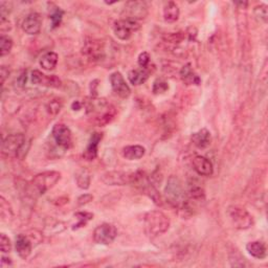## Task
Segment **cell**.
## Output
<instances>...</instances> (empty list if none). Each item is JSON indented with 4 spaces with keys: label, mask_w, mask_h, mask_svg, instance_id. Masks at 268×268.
<instances>
[{
    "label": "cell",
    "mask_w": 268,
    "mask_h": 268,
    "mask_svg": "<svg viewBox=\"0 0 268 268\" xmlns=\"http://www.w3.org/2000/svg\"><path fill=\"white\" fill-rule=\"evenodd\" d=\"M61 179V174L57 171H48L36 175L29 182L28 194L33 197H39L48 192Z\"/></svg>",
    "instance_id": "6da1fadb"
},
{
    "label": "cell",
    "mask_w": 268,
    "mask_h": 268,
    "mask_svg": "<svg viewBox=\"0 0 268 268\" xmlns=\"http://www.w3.org/2000/svg\"><path fill=\"white\" fill-rule=\"evenodd\" d=\"M170 219L163 212L152 211L145 215V231L150 237H158L164 235L170 227Z\"/></svg>",
    "instance_id": "7a4b0ae2"
},
{
    "label": "cell",
    "mask_w": 268,
    "mask_h": 268,
    "mask_svg": "<svg viewBox=\"0 0 268 268\" xmlns=\"http://www.w3.org/2000/svg\"><path fill=\"white\" fill-rule=\"evenodd\" d=\"M165 195L167 200L172 205H174L175 208H181L182 204L186 201V193L185 190H183V187L181 185L180 180L175 177V176H171V177L168 179L167 186L165 189Z\"/></svg>",
    "instance_id": "3957f363"
},
{
    "label": "cell",
    "mask_w": 268,
    "mask_h": 268,
    "mask_svg": "<svg viewBox=\"0 0 268 268\" xmlns=\"http://www.w3.org/2000/svg\"><path fill=\"white\" fill-rule=\"evenodd\" d=\"M228 217L233 225L238 229H248L254 224V219L250 214L240 206H231L227 210Z\"/></svg>",
    "instance_id": "277c9868"
},
{
    "label": "cell",
    "mask_w": 268,
    "mask_h": 268,
    "mask_svg": "<svg viewBox=\"0 0 268 268\" xmlns=\"http://www.w3.org/2000/svg\"><path fill=\"white\" fill-rule=\"evenodd\" d=\"M140 28H141V25L139 22L129 18L117 21L113 26L114 34H116V36L119 38V39L124 40V41L129 40L133 35V33L137 32Z\"/></svg>",
    "instance_id": "5b68a950"
},
{
    "label": "cell",
    "mask_w": 268,
    "mask_h": 268,
    "mask_svg": "<svg viewBox=\"0 0 268 268\" xmlns=\"http://www.w3.org/2000/svg\"><path fill=\"white\" fill-rule=\"evenodd\" d=\"M118 236L117 227L110 223H103L96 227L94 232V240L101 245H109Z\"/></svg>",
    "instance_id": "8992f818"
},
{
    "label": "cell",
    "mask_w": 268,
    "mask_h": 268,
    "mask_svg": "<svg viewBox=\"0 0 268 268\" xmlns=\"http://www.w3.org/2000/svg\"><path fill=\"white\" fill-rule=\"evenodd\" d=\"M24 145L25 136L24 134H11L2 143V153L7 156H17Z\"/></svg>",
    "instance_id": "52a82bcc"
},
{
    "label": "cell",
    "mask_w": 268,
    "mask_h": 268,
    "mask_svg": "<svg viewBox=\"0 0 268 268\" xmlns=\"http://www.w3.org/2000/svg\"><path fill=\"white\" fill-rule=\"evenodd\" d=\"M53 140L57 146L62 149H68L72 146L73 135L71 129L64 124H57L53 126L51 131Z\"/></svg>",
    "instance_id": "ba28073f"
},
{
    "label": "cell",
    "mask_w": 268,
    "mask_h": 268,
    "mask_svg": "<svg viewBox=\"0 0 268 268\" xmlns=\"http://www.w3.org/2000/svg\"><path fill=\"white\" fill-rule=\"evenodd\" d=\"M110 83L112 90L116 93L120 97L127 98L130 95H131V89H130L129 85L126 83L124 76L119 72L112 73L110 74Z\"/></svg>",
    "instance_id": "9c48e42d"
},
{
    "label": "cell",
    "mask_w": 268,
    "mask_h": 268,
    "mask_svg": "<svg viewBox=\"0 0 268 268\" xmlns=\"http://www.w3.org/2000/svg\"><path fill=\"white\" fill-rule=\"evenodd\" d=\"M125 13L127 15L126 18L139 20L146 18L148 14V6L143 1H130L125 5Z\"/></svg>",
    "instance_id": "30bf717a"
},
{
    "label": "cell",
    "mask_w": 268,
    "mask_h": 268,
    "mask_svg": "<svg viewBox=\"0 0 268 268\" xmlns=\"http://www.w3.org/2000/svg\"><path fill=\"white\" fill-rule=\"evenodd\" d=\"M102 181L107 186H125L130 183V174L121 171H109L103 174Z\"/></svg>",
    "instance_id": "8fae6325"
},
{
    "label": "cell",
    "mask_w": 268,
    "mask_h": 268,
    "mask_svg": "<svg viewBox=\"0 0 268 268\" xmlns=\"http://www.w3.org/2000/svg\"><path fill=\"white\" fill-rule=\"evenodd\" d=\"M42 26V20L39 14L32 13L27 15L22 22V29L28 35H37L40 33Z\"/></svg>",
    "instance_id": "7c38bea8"
},
{
    "label": "cell",
    "mask_w": 268,
    "mask_h": 268,
    "mask_svg": "<svg viewBox=\"0 0 268 268\" xmlns=\"http://www.w3.org/2000/svg\"><path fill=\"white\" fill-rule=\"evenodd\" d=\"M192 164L194 170L200 176H211L213 174V165L206 157L200 155L195 156L192 160Z\"/></svg>",
    "instance_id": "4fadbf2b"
},
{
    "label": "cell",
    "mask_w": 268,
    "mask_h": 268,
    "mask_svg": "<svg viewBox=\"0 0 268 268\" xmlns=\"http://www.w3.org/2000/svg\"><path fill=\"white\" fill-rule=\"evenodd\" d=\"M15 247L20 258L27 259L32 254V242L25 235H19L15 242Z\"/></svg>",
    "instance_id": "5bb4252c"
},
{
    "label": "cell",
    "mask_w": 268,
    "mask_h": 268,
    "mask_svg": "<svg viewBox=\"0 0 268 268\" xmlns=\"http://www.w3.org/2000/svg\"><path fill=\"white\" fill-rule=\"evenodd\" d=\"M102 137H103L102 133H97V132L91 135L89 143L86 147V150L84 151V154H83L84 158H85L86 160H94L97 156V147H98L99 142L102 141Z\"/></svg>",
    "instance_id": "9a60e30c"
},
{
    "label": "cell",
    "mask_w": 268,
    "mask_h": 268,
    "mask_svg": "<svg viewBox=\"0 0 268 268\" xmlns=\"http://www.w3.org/2000/svg\"><path fill=\"white\" fill-rule=\"evenodd\" d=\"M83 51L87 57L94 61L101 60V58L104 56V49L102 44H99L97 41L87 42L83 49Z\"/></svg>",
    "instance_id": "2e32d148"
},
{
    "label": "cell",
    "mask_w": 268,
    "mask_h": 268,
    "mask_svg": "<svg viewBox=\"0 0 268 268\" xmlns=\"http://www.w3.org/2000/svg\"><path fill=\"white\" fill-rule=\"evenodd\" d=\"M191 140L195 146L199 149H205L211 144V133L208 129H201L191 136Z\"/></svg>",
    "instance_id": "e0dca14e"
},
{
    "label": "cell",
    "mask_w": 268,
    "mask_h": 268,
    "mask_svg": "<svg viewBox=\"0 0 268 268\" xmlns=\"http://www.w3.org/2000/svg\"><path fill=\"white\" fill-rule=\"evenodd\" d=\"M180 78L185 82L187 85H199L200 84V78L198 74L193 71L192 65L190 63L183 65L180 70Z\"/></svg>",
    "instance_id": "ac0fdd59"
},
{
    "label": "cell",
    "mask_w": 268,
    "mask_h": 268,
    "mask_svg": "<svg viewBox=\"0 0 268 268\" xmlns=\"http://www.w3.org/2000/svg\"><path fill=\"white\" fill-rule=\"evenodd\" d=\"M246 250L248 251V254L251 257L259 260L265 259L267 255V249H266L265 244L261 241H252L247 243Z\"/></svg>",
    "instance_id": "d6986e66"
},
{
    "label": "cell",
    "mask_w": 268,
    "mask_h": 268,
    "mask_svg": "<svg viewBox=\"0 0 268 268\" xmlns=\"http://www.w3.org/2000/svg\"><path fill=\"white\" fill-rule=\"evenodd\" d=\"M145 153H146V150L143 146H140V145H134V146H127L122 151V154L126 159L128 160H137L141 159Z\"/></svg>",
    "instance_id": "ffe728a7"
},
{
    "label": "cell",
    "mask_w": 268,
    "mask_h": 268,
    "mask_svg": "<svg viewBox=\"0 0 268 268\" xmlns=\"http://www.w3.org/2000/svg\"><path fill=\"white\" fill-rule=\"evenodd\" d=\"M58 59L59 57L55 51H48L40 58L39 63L44 71L50 72L52 70H55V67L58 64Z\"/></svg>",
    "instance_id": "44dd1931"
},
{
    "label": "cell",
    "mask_w": 268,
    "mask_h": 268,
    "mask_svg": "<svg viewBox=\"0 0 268 268\" xmlns=\"http://www.w3.org/2000/svg\"><path fill=\"white\" fill-rule=\"evenodd\" d=\"M148 78L149 73L145 68H142V70H133L128 73V80L134 86L142 85V84L148 80Z\"/></svg>",
    "instance_id": "7402d4cb"
},
{
    "label": "cell",
    "mask_w": 268,
    "mask_h": 268,
    "mask_svg": "<svg viewBox=\"0 0 268 268\" xmlns=\"http://www.w3.org/2000/svg\"><path fill=\"white\" fill-rule=\"evenodd\" d=\"M179 7L173 1L168 2L164 7V18L167 22H175L179 18Z\"/></svg>",
    "instance_id": "603a6c76"
},
{
    "label": "cell",
    "mask_w": 268,
    "mask_h": 268,
    "mask_svg": "<svg viewBox=\"0 0 268 268\" xmlns=\"http://www.w3.org/2000/svg\"><path fill=\"white\" fill-rule=\"evenodd\" d=\"M75 181L78 187L82 190H87L90 187L91 175L87 169H80L75 173Z\"/></svg>",
    "instance_id": "cb8c5ba5"
},
{
    "label": "cell",
    "mask_w": 268,
    "mask_h": 268,
    "mask_svg": "<svg viewBox=\"0 0 268 268\" xmlns=\"http://www.w3.org/2000/svg\"><path fill=\"white\" fill-rule=\"evenodd\" d=\"M13 48V40L7 36H1L0 38V56L4 57L9 55Z\"/></svg>",
    "instance_id": "d4e9b609"
},
{
    "label": "cell",
    "mask_w": 268,
    "mask_h": 268,
    "mask_svg": "<svg viewBox=\"0 0 268 268\" xmlns=\"http://www.w3.org/2000/svg\"><path fill=\"white\" fill-rule=\"evenodd\" d=\"M74 216L76 217V219L79 220V222H78V223H76V224L73 227V229H78V228H80V227L85 226V225L87 224V222H88L89 220H91V219L94 218V215H93V214L87 213V212L76 213Z\"/></svg>",
    "instance_id": "484cf974"
},
{
    "label": "cell",
    "mask_w": 268,
    "mask_h": 268,
    "mask_svg": "<svg viewBox=\"0 0 268 268\" xmlns=\"http://www.w3.org/2000/svg\"><path fill=\"white\" fill-rule=\"evenodd\" d=\"M169 90V84H168L164 79H157L153 83L152 91L154 95H163Z\"/></svg>",
    "instance_id": "4316f807"
},
{
    "label": "cell",
    "mask_w": 268,
    "mask_h": 268,
    "mask_svg": "<svg viewBox=\"0 0 268 268\" xmlns=\"http://www.w3.org/2000/svg\"><path fill=\"white\" fill-rule=\"evenodd\" d=\"M0 209H1L0 210V214H1V218L3 220H9V217H12V209L10 208L9 202L5 200L3 196L0 197Z\"/></svg>",
    "instance_id": "83f0119b"
},
{
    "label": "cell",
    "mask_w": 268,
    "mask_h": 268,
    "mask_svg": "<svg viewBox=\"0 0 268 268\" xmlns=\"http://www.w3.org/2000/svg\"><path fill=\"white\" fill-rule=\"evenodd\" d=\"M254 13H255V16L257 17L258 20L266 24L267 20H268V11H267V6L265 4L256 6L255 10H254Z\"/></svg>",
    "instance_id": "f1b7e54d"
},
{
    "label": "cell",
    "mask_w": 268,
    "mask_h": 268,
    "mask_svg": "<svg viewBox=\"0 0 268 268\" xmlns=\"http://www.w3.org/2000/svg\"><path fill=\"white\" fill-rule=\"evenodd\" d=\"M64 12L60 9V7H56V10L53 11L50 15V20H51V24L52 28H56L60 25L61 21H62Z\"/></svg>",
    "instance_id": "f546056e"
},
{
    "label": "cell",
    "mask_w": 268,
    "mask_h": 268,
    "mask_svg": "<svg viewBox=\"0 0 268 268\" xmlns=\"http://www.w3.org/2000/svg\"><path fill=\"white\" fill-rule=\"evenodd\" d=\"M0 249L2 252L6 254V252H10L12 250V243L9 237L5 234H0Z\"/></svg>",
    "instance_id": "4dcf8cb0"
},
{
    "label": "cell",
    "mask_w": 268,
    "mask_h": 268,
    "mask_svg": "<svg viewBox=\"0 0 268 268\" xmlns=\"http://www.w3.org/2000/svg\"><path fill=\"white\" fill-rule=\"evenodd\" d=\"M61 108H62V104H61L60 102H58L57 99H53V101H51L48 105V111L50 114H52V116H56V114H58L60 112Z\"/></svg>",
    "instance_id": "1f68e13d"
},
{
    "label": "cell",
    "mask_w": 268,
    "mask_h": 268,
    "mask_svg": "<svg viewBox=\"0 0 268 268\" xmlns=\"http://www.w3.org/2000/svg\"><path fill=\"white\" fill-rule=\"evenodd\" d=\"M150 63V55L147 52V51H144L142 52L141 55L139 56V65L142 67V68H146L148 67Z\"/></svg>",
    "instance_id": "d6a6232c"
},
{
    "label": "cell",
    "mask_w": 268,
    "mask_h": 268,
    "mask_svg": "<svg viewBox=\"0 0 268 268\" xmlns=\"http://www.w3.org/2000/svg\"><path fill=\"white\" fill-rule=\"evenodd\" d=\"M43 76H44V73H42L41 72L34 71L32 73V75H30V80H32V83L35 84V85H42Z\"/></svg>",
    "instance_id": "836d02e7"
},
{
    "label": "cell",
    "mask_w": 268,
    "mask_h": 268,
    "mask_svg": "<svg viewBox=\"0 0 268 268\" xmlns=\"http://www.w3.org/2000/svg\"><path fill=\"white\" fill-rule=\"evenodd\" d=\"M93 199H94V196L93 195H90V194H84L82 195L81 197H79L78 199V203L79 205H84V204H86L90 201H93Z\"/></svg>",
    "instance_id": "e575fe53"
},
{
    "label": "cell",
    "mask_w": 268,
    "mask_h": 268,
    "mask_svg": "<svg viewBox=\"0 0 268 268\" xmlns=\"http://www.w3.org/2000/svg\"><path fill=\"white\" fill-rule=\"evenodd\" d=\"M10 74V71L9 68H6L5 66H1V70H0V78H1V84L4 83L5 79L9 76Z\"/></svg>",
    "instance_id": "d590c367"
},
{
    "label": "cell",
    "mask_w": 268,
    "mask_h": 268,
    "mask_svg": "<svg viewBox=\"0 0 268 268\" xmlns=\"http://www.w3.org/2000/svg\"><path fill=\"white\" fill-rule=\"evenodd\" d=\"M26 79H27L26 73H22V74L19 76V79H18L19 85H20V86H24V84L26 83Z\"/></svg>",
    "instance_id": "8d00e7d4"
}]
</instances>
